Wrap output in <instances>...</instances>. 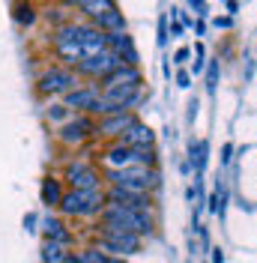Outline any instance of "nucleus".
<instances>
[{"mask_svg":"<svg viewBox=\"0 0 257 263\" xmlns=\"http://www.w3.org/2000/svg\"><path fill=\"white\" fill-rule=\"evenodd\" d=\"M105 224L120 230H128V233H146L153 228V218L146 210H126V206H108L105 210Z\"/></svg>","mask_w":257,"mask_h":263,"instance_id":"obj_1","label":"nucleus"},{"mask_svg":"<svg viewBox=\"0 0 257 263\" xmlns=\"http://www.w3.org/2000/svg\"><path fill=\"white\" fill-rule=\"evenodd\" d=\"M102 192L99 189H90V192H69V195L60 197V210L69 215H93L102 210Z\"/></svg>","mask_w":257,"mask_h":263,"instance_id":"obj_2","label":"nucleus"},{"mask_svg":"<svg viewBox=\"0 0 257 263\" xmlns=\"http://www.w3.org/2000/svg\"><path fill=\"white\" fill-rule=\"evenodd\" d=\"M111 180L117 182V189H126V192H138V195H144L146 189H153L156 185V174L153 171H146L141 164H135V167H123V171H114Z\"/></svg>","mask_w":257,"mask_h":263,"instance_id":"obj_3","label":"nucleus"},{"mask_svg":"<svg viewBox=\"0 0 257 263\" xmlns=\"http://www.w3.org/2000/svg\"><path fill=\"white\" fill-rule=\"evenodd\" d=\"M138 246H141V236H135V233L111 228V224L102 228V248H108L114 254H135Z\"/></svg>","mask_w":257,"mask_h":263,"instance_id":"obj_4","label":"nucleus"},{"mask_svg":"<svg viewBox=\"0 0 257 263\" xmlns=\"http://www.w3.org/2000/svg\"><path fill=\"white\" fill-rule=\"evenodd\" d=\"M78 30H81L78 24H66L54 36L57 51L63 54V60H69V63H81L84 60V51H81V42H78Z\"/></svg>","mask_w":257,"mask_h":263,"instance_id":"obj_5","label":"nucleus"},{"mask_svg":"<svg viewBox=\"0 0 257 263\" xmlns=\"http://www.w3.org/2000/svg\"><path fill=\"white\" fill-rule=\"evenodd\" d=\"M81 66V72H87V75H108V72H114L117 66H123V60L114 54L111 48H105L102 54H96V57H90V60H84V63H78Z\"/></svg>","mask_w":257,"mask_h":263,"instance_id":"obj_6","label":"nucleus"},{"mask_svg":"<svg viewBox=\"0 0 257 263\" xmlns=\"http://www.w3.org/2000/svg\"><path fill=\"white\" fill-rule=\"evenodd\" d=\"M78 42H81V51H84V60H90V57H96V54H102V51L108 48V45H105V33H99L96 27H81ZM84 60H81V63H84Z\"/></svg>","mask_w":257,"mask_h":263,"instance_id":"obj_7","label":"nucleus"},{"mask_svg":"<svg viewBox=\"0 0 257 263\" xmlns=\"http://www.w3.org/2000/svg\"><path fill=\"white\" fill-rule=\"evenodd\" d=\"M102 81H105V90H108V87H138V84H141V72H138L135 66H117V69L108 72Z\"/></svg>","mask_w":257,"mask_h":263,"instance_id":"obj_8","label":"nucleus"},{"mask_svg":"<svg viewBox=\"0 0 257 263\" xmlns=\"http://www.w3.org/2000/svg\"><path fill=\"white\" fill-rule=\"evenodd\" d=\"M153 129L150 126H141L135 123L128 132H123V147H132V149H153Z\"/></svg>","mask_w":257,"mask_h":263,"instance_id":"obj_9","label":"nucleus"},{"mask_svg":"<svg viewBox=\"0 0 257 263\" xmlns=\"http://www.w3.org/2000/svg\"><path fill=\"white\" fill-rule=\"evenodd\" d=\"M75 84V75L69 72V69H51V72H45L42 75V81H39V87L45 90V93H60V90H69Z\"/></svg>","mask_w":257,"mask_h":263,"instance_id":"obj_10","label":"nucleus"},{"mask_svg":"<svg viewBox=\"0 0 257 263\" xmlns=\"http://www.w3.org/2000/svg\"><path fill=\"white\" fill-rule=\"evenodd\" d=\"M108 200L114 206H126V210H146V197L138 192H126V189H111Z\"/></svg>","mask_w":257,"mask_h":263,"instance_id":"obj_11","label":"nucleus"},{"mask_svg":"<svg viewBox=\"0 0 257 263\" xmlns=\"http://www.w3.org/2000/svg\"><path fill=\"white\" fill-rule=\"evenodd\" d=\"M69 180H72V185H75V192H90V189H96L99 177L90 171V167L75 164V167H69Z\"/></svg>","mask_w":257,"mask_h":263,"instance_id":"obj_12","label":"nucleus"},{"mask_svg":"<svg viewBox=\"0 0 257 263\" xmlns=\"http://www.w3.org/2000/svg\"><path fill=\"white\" fill-rule=\"evenodd\" d=\"M135 123H138V120L132 114H114V117H108V120L99 123V132H102V135H123V132H128Z\"/></svg>","mask_w":257,"mask_h":263,"instance_id":"obj_13","label":"nucleus"},{"mask_svg":"<svg viewBox=\"0 0 257 263\" xmlns=\"http://www.w3.org/2000/svg\"><path fill=\"white\" fill-rule=\"evenodd\" d=\"M96 24L102 27L105 33H123V12H117V6H108V9H102V12H96Z\"/></svg>","mask_w":257,"mask_h":263,"instance_id":"obj_14","label":"nucleus"},{"mask_svg":"<svg viewBox=\"0 0 257 263\" xmlns=\"http://www.w3.org/2000/svg\"><path fill=\"white\" fill-rule=\"evenodd\" d=\"M93 102H96V90H72L69 96H66V105L69 108H93Z\"/></svg>","mask_w":257,"mask_h":263,"instance_id":"obj_15","label":"nucleus"},{"mask_svg":"<svg viewBox=\"0 0 257 263\" xmlns=\"http://www.w3.org/2000/svg\"><path fill=\"white\" fill-rule=\"evenodd\" d=\"M87 129H90V123H87V120H75V123H69V126L60 129V141H66V144L81 141V138L87 135Z\"/></svg>","mask_w":257,"mask_h":263,"instance_id":"obj_16","label":"nucleus"},{"mask_svg":"<svg viewBox=\"0 0 257 263\" xmlns=\"http://www.w3.org/2000/svg\"><path fill=\"white\" fill-rule=\"evenodd\" d=\"M42 260L45 263H66L69 260V254H66L63 251V246H60V242H45V246H42Z\"/></svg>","mask_w":257,"mask_h":263,"instance_id":"obj_17","label":"nucleus"},{"mask_svg":"<svg viewBox=\"0 0 257 263\" xmlns=\"http://www.w3.org/2000/svg\"><path fill=\"white\" fill-rule=\"evenodd\" d=\"M189 153H192V164L197 167V174L207 167V153H209V144L207 141H197V144H192L189 147Z\"/></svg>","mask_w":257,"mask_h":263,"instance_id":"obj_18","label":"nucleus"},{"mask_svg":"<svg viewBox=\"0 0 257 263\" xmlns=\"http://www.w3.org/2000/svg\"><path fill=\"white\" fill-rule=\"evenodd\" d=\"M45 233L51 236V242H60V246L69 242V233L63 230V224H60L57 218H48V221H45Z\"/></svg>","mask_w":257,"mask_h":263,"instance_id":"obj_19","label":"nucleus"},{"mask_svg":"<svg viewBox=\"0 0 257 263\" xmlns=\"http://www.w3.org/2000/svg\"><path fill=\"white\" fill-rule=\"evenodd\" d=\"M60 185L54 180H45V185H42V200L48 203V206H60Z\"/></svg>","mask_w":257,"mask_h":263,"instance_id":"obj_20","label":"nucleus"},{"mask_svg":"<svg viewBox=\"0 0 257 263\" xmlns=\"http://www.w3.org/2000/svg\"><path fill=\"white\" fill-rule=\"evenodd\" d=\"M75 260H81V263H108V257H105L102 251H96V248H87V251L78 254Z\"/></svg>","mask_w":257,"mask_h":263,"instance_id":"obj_21","label":"nucleus"},{"mask_svg":"<svg viewBox=\"0 0 257 263\" xmlns=\"http://www.w3.org/2000/svg\"><path fill=\"white\" fill-rule=\"evenodd\" d=\"M207 87H209V93H212V90H215V84H218V60H212V63H209V75H207Z\"/></svg>","mask_w":257,"mask_h":263,"instance_id":"obj_22","label":"nucleus"},{"mask_svg":"<svg viewBox=\"0 0 257 263\" xmlns=\"http://www.w3.org/2000/svg\"><path fill=\"white\" fill-rule=\"evenodd\" d=\"M18 21H27V24H30V21H33V9H30V6H27V9H24V6H21V9H18Z\"/></svg>","mask_w":257,"mask_h":263,"instance_id":"obj_23","label":"nucleus"},{"mask_svg":"<svg viewBox=\"0 0 257 263\" xmlns=\"http://www.w3.org/2000/svg\"><path fill=\"white\" fill-rule=\"evenodd\" d=\"M48 114L54 117V120H63V117H66V108H63V105H54V108H51Z\"/></svg>","mask_w":257,"mask_h":263,"instance_id":"obj_24","label":"nucleus"},{"mask_svg":"<svg viewBox=\"0 0 257 263\" xmlns=\"http://www.w3.org/2000/svg\"><path fill=\"white\" fill-rule=\"evenodd\" d=\"M189 81H192V75H189V72H179V75H177V84H179V87H189Z\"/></svg>","mask_w":257,"mask_h":263,"instance_id":"obj_25","label":"nucleus"},{"mask_svg":"<svg viewBox=\"0 0 257 263\" xmlns=\"http://www.w3.org/2000/svg\"><path fill=\"white\" fill-rule=\"evenodd\" d=\"M189 57H192V51H189V48H179L177 51V63H186Z\"/></svg>","mask_w":257,"mask_h":263,"instance_id":"obj_26","label":"nucleus"},{"mask_svg":"<svg viewBox=\"0 0 257 263\" xmlns=\"http://www.w3.org/2000/svg\"><path fill=\"white\" fill-rule=\"evenodd\" d=\"M189 6H192V9H197V15H207V3H189Z\"/></svg>","mask_w":257,"mask_h":263,"instance_id":"obj_27","label":"nucleus"},{"mask_svg":"<svg viewBox=\"0 0 257 263\" xmlns=\"http://www.w3.org/2000/svg\"><path fill=\"white\" fill-rule=\"evenodd\" d=\"M212 263H225V254H222V248H212Z\"/></svg>","mask_w":257,"mask_h":263,"instance_id":"obj_28","label":"nucleus"},{"mask_svg":"<svg viewBox=\"0 0 257 263\" xmlns=\"http://www.w3.org/2000/svg\"><path fill=\"white\" fill-rule=\"evenodd\" d=\"M230 153H233V147H230V144H225V149H222V162H230Z\"/></svg>","mask_w":257,"mask_h":263,"instance_id":"obj_29","label":"nucleus"},{"mask_svg":"<svg viewBox=\"0 0 257 263\" xmlns=\"http://www.w3.org/2000/svg\"><path fill=\"white\" fill-rule=\"evenodd\" d=\"M24 224H27V230H33V224H36V215H27V218H24Z\"/></svg>","mask_w":257,"mask_h":263,"instance_id":"obj_30","label":"nucleus"}]
</instances>
